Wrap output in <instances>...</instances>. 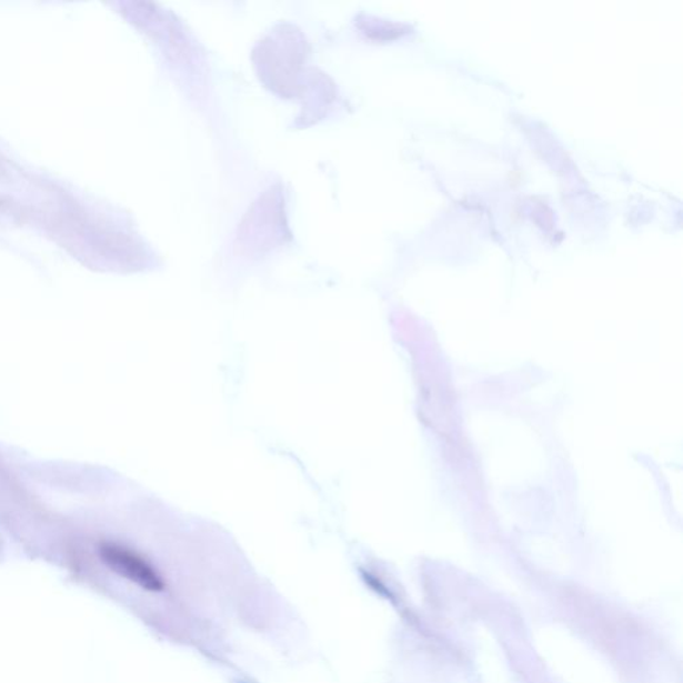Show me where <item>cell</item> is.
Returning <instances> with one entry per match:
<instances>
[{
	"instance_id": "6da1fadb",
	"label": "cell",
	"mask_w": 683,
	"mask_h": 683,
	"mask_svg": "<svg viewBox=\"0 0 683 683\" xmlns=\"http://www.w3.org/2000/svg\"><path fill=\"white\" fill-rule=\"evenodd\" d=\"M101 556L106 565L125 579L134 581L139 586L151 590V592H159L163 589L161 576L149 562L131 550L115 545V543H104L101 548Z\"/></svg>"
}]
</instances>
